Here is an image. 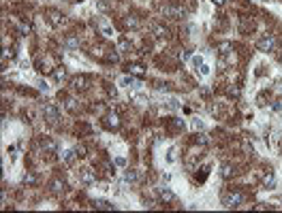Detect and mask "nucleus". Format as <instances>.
Here are the masks:
<instances>
[{
  "label": "nucleus",
  "mask_w": 282,
  "mask_h": 213,
  "mask_svg": "<svg viewBox=\"0 0 282 213\" xmlns=\"http://www.w3.org/2000/svg\"><path fill=\"white\" fill-rule=\"evenodd\" d=\"M271 47H274V38H271V36H265V38H261V41H258V49L269 51Z\"/></svg>",
  "instance_id": "1"
},
{
  "label": "nucleus",
  "mask_w": 282,
  "mask_h": 213,
  "mask_svg": "<svg viewBox=\"0 0 282 213\" xmlns=\"http://www.w3.org/2000/svg\"><path fill=\"white\" fill-rule=\"evenodd\" d=\"M240 200H242V194H231L229 198H224V205H227V207H235Z\"/></svg>",
  "instance_id": "2"
},
{
  "label": "nucleus",
  "mask_w": 282,
  "mask_h": 213,
  "mask_svg": "<svg viewBox=\"0 0 282 213\" xmlns=\"http://www.w3.org/2000/svg\"><path fill=\"white\" fill-rule=\"evenodd\" d=\"M81 179H83L86 183H90V181H92V173H90L88 169H83V171H81Z\"/></svg>",
  "instance_id": "3"
},
{
  "label": "nucleus",
  "mask_w": 282,
  "mask_h": 213,
  "mask_svg": "<svg viewBox=\"0 0 282 213\" xmlns=\"http://www.w3.org/2000/svg\"><path fill=\"white\" fill-rule=\"evenodd\" d=\"M62 187H64V185H62L60 181H54V183H52V190H54V192H58V190H62Z\"/></svg>",
  "instance_id": "4"
}]
</instances>
